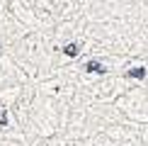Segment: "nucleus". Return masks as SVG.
Returning <instances> with one entry per match:
<instances>
[{
    "mask_svg": "<svg viewBox=\"0 0 148 146\" xmlns=\"http://www.w3.org/2000/svg\"><path fill=\"white\" fill-rule=\"evenodd\" d=\"M85 71H88V73H104L107 68H104L100 61H88V63H85Z\"/></svg>",
    "mask_w": 148,
    "mask_h": 146,
    "instance_id": "f257e3e1",
    "label": "nucleus"
},
{
    "mask_svg": "<svg viewBox=\"0 0 148 146\" xmlns=\"http://www.w3.org/2000/svg\"><path fill=\"white\" fill-rule=\"evenodd\" d=\"M126 76H129V78H138V81H141V78H146V68H143V66H138V68H131Z\"/></svg>",
    "mask_w": 148,
    "mask_h": 146,
    "instance_id": "f03ea898",
    "label": "nucleus"
},
{
    "mask_svg": "<svg viewBox=\"0 0 148 146\" xmlns=\"http://www.w3.org/2000/svg\"><path fill=\"white\" fill-rule=\"evenodd\" d=\"M63 51L68 54V56H78V51H80V46L75 44V41H73V44H66V46H63Z\"/></svg>",
    "mask_w": 148,
    "mask_h": 146,
    "instance_id": "7ed1b4c3",
    "label": "nucleus"
},
{
    "mask_svg": "<svg viewBox=\"0 0 148 146\" xmlns=\"http://www.w3.org/2000/svg\"><path fill=\"white\" fill-rule=\"evenodd\" d=\"M0 127H8V112L0 110Z\"/></svg>",
    "mask_w": 148,
    "mask_h": 146,
    "instance_id": "20e7f679",
    "label": "nucleus"
}]
</instances>
